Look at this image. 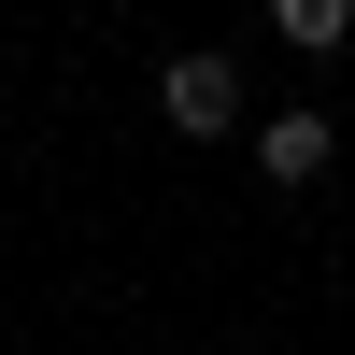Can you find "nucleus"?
I'll return each instance as SVG.
<instances>
[{"label": "nucleus", "mask_w": 355, "mask_h": 355, "mask_svg": "<svg viewBox=\"0 0 355 355\" xmlns=\"http://www.w3.org/2000/svg\"><path fill=\"white\" fill-rule=\"evenodd\" d=\"M157 114H171L185 142H214L227 114H242V71H227V57H171V71H157Z\"/></svg>", "instance_id": "obj_1"}, {"label": "nucleus", "mask_w": 355, "mask_h": 355, "mask_svg": "<svg viewBox=\"0 0 355 355\" xmlns=\"http://www.w3.org/2000/svg\"><path fill=\"white\" fill-rule=\"evenodd\" d=\"M256 171H270V185H313V171H327V114H270V128H256Z\"/></svg>", "instance_id": "obj_2"}, {"label": "nucleus", "mask_w": 355, "mask_h": 355, "mask_svg": "<svg viewBox=\"0 0 355 355\" xmlns=\"http://www.w3.org/2000/svg\"><path fill=\"white\" fill-rule=\"evenodd\" d=\"M270 28H284V43H299V57H327L341 28H355V0H270Z\"/></svg>", "instance_id": "obj_3"}]
</instances>
